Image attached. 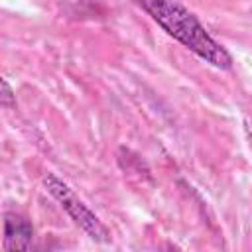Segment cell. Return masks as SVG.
<instances>
[{
    "label": "cell",
    "instance_id": "1",
    "mask_svg": "<svg viewBox=\"0 0 252 252\" xmlns=\"http://www.w3.org/2000/svg\"><path fill=\"white\" fill-rule=\"evenodd\" d=\"M142 10L161 26L173 39L193 51L197 57L217 69H230L232 55L205 30V26L187 8L173 0H138Z\"/></svg>",
    "mask_w": 252,
    "mask_h": 252
},
{
    "label": "cell",
    "instance_id": "2",
    "mask_svg": "<svg viewBox=\"0 0 252 252\" xmlns=\"http://www.w3.org/2000/svg\"><path fill=\"white\" fill-rule=\"evenodd\" d=\"M43 185L49 191V195L63 207V211L71 217V220L83 228L93 240L96 242H108L110 240V230L106 228V224L75 195V191L63 181L59 179L55 173H45L43 177Z\"/></svg>",
    "mask_w": 252,
    "mask_h": 252
},
{
    "label": "cell",
    "instance_id": "3",
    "mask_svg": "<svg viewBox=\"0 0 252 252\" xmlns=\"http://www.w3.org/2000/svg\"><path fill=\"white\" fill-rule=\"evenodd\" d=\"M33 240V226L30 219L20 213L4 215V248L6 250H30Z\"/></svg>",
    "mask_w": 252,
    "mask_h": 252
},
{
    "label": "cell",
    "instance_id": "4",
    "mask_svg": "<svg viewBox=\"0 0 252 252\" xmlns=\"http://www.w3.org/2000/svg\"><path fill=\"white\" fill-rule=\"evenodd\" d=\"M16 104H18V100H16V94H14L12 87L0 75V106H4V108H16Z\"/></svg>",
    "mask_w": 252,
    "mask_h": 252
}]
</instances>
